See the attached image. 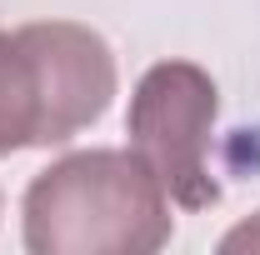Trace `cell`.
<instances>
[{"instance_id":"1","label":"cell","mask_w":260,"mask_h":255,"mask_svg":"<svg viewBox=\"0 0 260 255\" xmlns=\"http://www.w3.org/2000/svg\"><path fill=\"white\" fill-rule=\"evenodd\" d=\"M170 230V195L135 150H75L25 190V245L35 255H150Z\"/></svg>"},{"instance_id":"2","label":"cell","mask_w":260,"mask_h":255,"mask_svg":"<svg viewBox=\"0 0 260 255\" xmlns=\"http://www.w3.org/2000/svg\"><path fill=\"white\" fill-rule=\"evenodd\" d=\"M215 110H220L215 80L190 60L150 65L130 95V150L180 210H210L220 200V185L210 175Z\"/></svg>"},{"instance_id":"3","label":"cell","mask_w":260,"mask_h":255,"mask_svg":"<svg viewBox=\"0 0 260 255\" xmlns=\"http://www.w3.org/2000/svg\"><path fill=\"white\" fill-rule=\"evenodd\" d=\"M20 45L35 65L40 90V145H60L95 125L115 95V55L90 25L35 20L20 25Z\"/></svg>"},{"instance_id":"4","label":"cell","mask_w":260,"mask_h":255,"mask_svg":"<svg viewBox=\"0 0 260 255\" xmlns=\"http://www.w3.org/2000/svg\"><path fill=\"white\" fill-rule=\"evenodd\" d=\"M40 145V90L20 35L0 30V155Z\"/></svg>"},{"instance_id":"5","label":"cell","mask_w":260,"mask_h":255,"mask_svg":"<svg viewBox=\"0 0 260 255\" xmlns=\"http://www.w3.org/2000/svg\"><path fill=\"white\" fill-rule=\"evenodd\" d=\"M220 250H225V255H235V250H260V220L240 225V230H230L225 240H220Z\"/></svg>"}]
</instances>
